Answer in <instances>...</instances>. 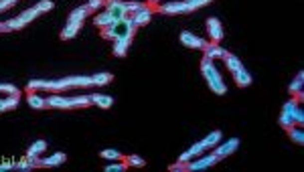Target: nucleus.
Instances as JSON below:
<instances>
[{"label": "nucleus", "mask_w": 304, "mask_h": 172, "mask_svg": "<svg viewBox=\"0 0 304 172\" xmlns=\"http://www.w3.org/2000/svg\"><path fill=\"white\" fill-rule=\"evenodd\" d=\"M65 160H67V154L55 152V154H51L47 158H39V166H43V168H55V166L65 164Z\"/></svg>", "instance_id": "4468645a"}, {"label": "nucleus", "mask_w": 304, "mask_h": 172, "mask_svg": "<svg viewBox=\"0 0 304 172\" xmlns=\"http://www.w3.org/2000/svg\"><path fill=\"white\" fill-rule=\"evenodd\" d=\"M106 4H108V10L114 14L116 20H122V18L128 16V10H126V2H124V0H106Z\"/></svg>", "instance_id": "ddd939ff"}, {"label": "nucleus", "mask_w": 304, "mask_h": 172, "mask_svg": "<svg viewBox=\"0 0 304 172\" xmlns=\"http://www.w3.org/2000/svg\"><path fill=\"white\" fill-rule=\"evenodd\" d=\"M45 150H47V142H45V140H37V142H33V144H30V148H28L26 156H30V158H37V156H41Z\"/></svg>", "instance_id": "4be33fe9"}, {"label": "nucleus", "mask_w": 304, "mask_h": 172, "mask_svg": "<svg viewBox=\"0 0 304 172\" xmlns=\"http://www.w3.org/2000/svg\"><path fill=\"white\" fill-rule=\"evenodd\" d=\"M26 101H28L30 107H35V109H43V107H47V99L41 97V95H37V93H30V95L26 97Z\"/></svg>", "instance_id": "b1692460"}, {"label": "nucleus", "mask_w": 304, "mask_h": 172, "mask_svg": "<svg viewBox=\"0 0 304 172\" xmlns=\"http://www.w3.org/2000/svg\"><path fill=\"white\" fill-rule=\"evenodd\" d=\"M296 109H298V99H288L282 105V113H280V126L282 128H292L296 124Z\"/></svg>", "instance_id": "6e6552de"}, {"label": "nucleus", "mask_w": 304, "mask_h": 172, "mask_svg": "<svg viewBox=\"0 0 304 172\" xmlns=\"http://www.w3.org/2000/svg\"><path fill=\"white\" fill-rule=\"evenodd\" d=\"M296 124H298V126H300V124H304V111H302L300 107L296 109Z\"/></svg>", "instance_id": "4c0bfd02"}, {"label": "nucleus", "mask_w": 304, "mask_h": 172, "mask_svg": "<svg viewBox=\"0 0 304 172\" xmlns=\"http://www.w3.org/2000/svg\"><path fill=\"white\" fill-rule=\"evenodd\" d=\"M213 0H174V2H166L160 6V12L164 14H189V12H195L207 4H211Z\"/></svg>", "instance_id": "20e7f679"}, {"label": "nucleus", "mask_w": 304, "mask_h": 172, "mask_svg": "<svg viewBox=\"0 0 304 172\" xmlns=\"http://www.w3.org/2000/svg\"><path fill=\"white\" fill-rule=\"evenodd\" d=\"M110 81H112V73H106V71L96 73V75H91V83L98 85V87H102V85H108Z\"/></svg>", "instance_id": "393cba45"}, {"label": "nucleus", "mask_w": 304, "mask_h": 172, "mask_svg": "<svg viewBox=\"0 0 304 172\" xmlns=\"http://www.w3.org/2000/svg\"><path fill=\"white\" fill-rule=\"evenodd\" d=\"M10 28H8V24L6 22H0V33H8Z\"/></svg>", "instance_id": "58836bf2"}, {"label": "nucleus", "mask_w": 304, "mask_h": 172, "mask_svg": "<svg viewBox=\"0 0 304 172\" xmlns=\"http://www.w3.org/2000/svg\"><path fill=\"white\" fill-rule=\"evenodd\" d=\"M81 26H83V20H67V24H65V28L61 31V39L63 41H69V39H73L79 31H81Z\"/></svg>", "instance_id": "dca6fc26"}, {"label": "nucleus", "mask_w": 304, "mask_h": 172, "mask_svg": "<svg viewBox=\"0 0 304 172\" xmlns=\"http://www.w3.org/2000/svg\"><path fill=\"white\" fill-rule=\"evenodd\" d=\"M91 75H69L61 79H30L26 87L33 89H47V91H65L71 87H91Z\"/></svg>", "instance_id": "f257e3e1"}, {"label": "nucleus", "mask_w": 304, "mask_h": 172, "mask_svg": "<svg viewBox=\"0 0 304 172\" xmlns=\"http://www.w3.org/2000/svg\"><path fill=\"white\" fill-rule=\"evenodd\" d=\"M130 45H132V37H120V39H114V55L116 57H126V53L130 51Z\"/></svg>", "instance_id": "2eb2a0df"}, {"label": "nucleus", "mask_w": 304, "mask_h": 172, "mask_svg": "<svg viewBox=\"0 0 304 172\" xmlns=\"http://www.w3.org/2000/svg\"><path fill=\"white\" fill-rule=\"evenodd\" d=\"M180 43L185 47H189V49H205V45H207L205 39H201V37H197V35H193L189 31L180 33Z\"/></svg>", "instance_id": "f8f14e48"}, {"label": "nucleus", "mask_w": 304, "mask_h": 172, "mask_svg": "<svg viewBox=\"0 0 304 172\" xmlns=\"http://www.w3.org/2000/svg\"><path fill=\"white\" fill-rule=\"evenodd\" d=\"M18 97L20 95H6L4 99H0V111H6V109H12L18 105Z\"/></svg>", "instance_id": "a878e982"}, {"label": "nucleus", "mask_w": 304, "mask_h": 172, "mask_svg": "<svg viewBox=\"0 0 304 172\" xmlns=\"http://www.w3.org/2000/svg\"><path fill=\"white\" fill-rule=\"evenodd\" d=\"M201 73L209 85V89L215 93V95H225L227 93V83L223 81L219 69L215 67V63H213V59H207V57H203L201 61Z\"/></svg>", "instance_id": "f03ea898"}, {"label": "nucleus", "mask_w": 304, "mask_h": 172, "mask_svg": "<svg viewBox=\"0 0 304 172\" xmlns=\"http://www.w3.org/2000/svg\"><path fill=\"white\" fill-rule=\"evenodd\" d=\"M239 148V138H229V140H221L219 144L213 148V152H215L219 158H227V156H231L235 150Z\"/></svg>", "instance_id": "1a4fd4ad"}, {"label": "nucleus", "mask_w": 304, "mask_h": 172, "mask_svg": "<svg viewBox=\"0 0 304 172\" xmlns=\"http://www.w3.org/2000/svg\"><path fill=\"white\" fill-rule=\"evenodd\" d=\"M203 140H205V142H207V144H209V146H211V148H215V146H217V144H219V142H221V140H223V134H221V132H219V130H215V132H211V134H207V136H205V138H203Z\"/></svg>", "instance_id": "bb28decb"}, {"label": "nucleus", "mask_w": 304, "mask_h": 172, "mask_svg": "<svg viewBox=\"0 0 304 172\" xmlns=\"http://www.w3.org/2000/svg\"><path fill=\"white\" fill-rule=\"evenodd\" d=\"M37 8H39L41 12L53 10V8H55V2H51V0H41V2H37Z\"/></svg>", "instance_id": "473e14b6"}, {"label": "nucleus", "mask_w": 304, "mask_h": 172, "mask_svg": "<svg viewBox=\"0 0 304 172\" xmlns=\"http://www.w3.org/2000/svg\"><path fill=\"white\" fill-rule=\"evenodd\" d=\"M94 22L98 24V26H108V24H112V22H116V18H114V14L110 12V10H104V12H100L96 18H94Z\"/></svg>", "instance_id": "5701e85b"}, {"label": "nucleus", "mask_w": 304, "mask_h": 172, "mask_svg": "<svg viewBox=\"0 0 304 172\" xmlns=\"http://www.w3.org/2000/svg\"><path fill=\"white\" fill-rule=\"evenodd\" d=\"M219 160H221V158H219L215 152H211V154H205V156H201V158H193V160L182 162V164H185V170H189V172H199V170H207V168H211V166H215Z\"/></svg>", "instance_id": "423d86ee"}, {"label": "nucleus", "mask_w": 304, "mask_h": 172, "mask_svg": "<svg viewBox=\"0 0 304 172\" xmlns=\"http://www.w3.org/2000/svg\"><path fill=\"white\" fill-rule=\"evenodd\" d=\"M39 14H41V10H39L37 6H33V8H26V10H22L18 16H14V18L6 20V24H8L10 31H20L22 26H26L28 22H33V20H35Z\"/></svg>", "instance_id": "0eeeda50"}, {"label": "nucleus", "mask_w": 304, "mask_h": 172, "mask_svg": "<svg viewBox=\"0 0 304 172\" xmlns=\"http://www.w3.org/2000/svg\"><path fill=\"white\" fill-rule=\"evenodd\" d=\"M207 33L211 37V43H219L223 39V24L219 18L215 16H209L207 18Z\"/></svg>", "instance_id": "9b49d317"}, {"label": "nucleus", "mask_w": 304, "mask_h": 172, "mask_svg": "<svg viewBox=\"0 0 304 172\" xmlns=\"http://www.w3.org/2000/svg\"><path fill=\"white\" fill-rule=\"evenodd\" d=\"M49 107L57 109H71V107H85L91 103L89 95H73V97H63V95H49L45 97Z\"/></svg>", "instance_id": "39448f33"}, {"label": "nucleus", "mask_w": 304, "mask_h": 172, "mask_svg": "<svg viewBox=\"0 0 304 172\" xmlns=\"http://www.w3.org/2000/svg\"><path fill=\"white\" fill-rule=\"evenodd\" d=\"M89 97H91V103H96L98 107H104V109H108V107L114 105V97L112 95H106V93H91Z\"/></svg>", "instance_id": "6ab92c4d"}, {"label": "nucleus", "mask_w": 304, "mask_h": 172, "mask_svg": "<svg viewBox=\"0 0 304 172\" xmlns=\"http://www.w3.org/2000/svg\"><path fill=\"white\" fill-rule=\"evenodd\" d=\"M211 146L207 144L205 140H201V142H197V144H193L187 152H182L180 156H178V162H189V160H193V158H197V156H201V154H205L207 150H209Z\"/></svg>", "instance_id": "9d476101"}, {"label": "nucleus", "mask_w": 304, "mask_h": 172, "mask_svg": "<svg viewBox=\"0 0 304 172\" xmlns=\"http://www.w3.org/2000/svg\"><path fill=\"white\" fill-rule=\"evenodd\" d=\"M106 4V0H89L87 2V6L91 8V10H98V8H102Z\"/></svg>", "instance_id": "c9c22d12"}, {"label": "nucleus", "mask_w": 304, "mask_h": 172, "mask_svg": "<svg viewBox=\"0 0 304 172\" xmlns=\"http://www.w3.org/2000/svg\"><path fill=\"white\" fill-rule=\"evenodd\" d=\"M223 61H225V65H227L229 73L233 75V79H235V83L239 85V87H250V85L254 83V77H252V73H250L246 67H243V63L237 59L235 55H231V53H225Z\"/></svg>", "instance_id": "7ed1b4c3"}, {"label": "nucleus", "mask_w": 304, "mask_h": 172, "mask_svg": "<svg viewBox=\"0 0 304 172\" xmlns=\"http://www.w3.org/2000/svg\"><path fill=\"white\" fill-rule=\"evenodd\" d=\"M128 168V164H108L106 172H124Z\"/></svg>", "instance_id": "72a5a7b5"}, {"label": "nucleus", "mask_w": 304, "mask_h": 172, "mask_svg": "<svg viewBox=\"0 0 304 172\" xmlns=\"http://www.w3.org/2000/svg\"><path fill=\"white\" fill-rule=\"evenodd\" d=\"M288 136H290V140L292 142H296V144H302L304 142V132L300 130V128H288Z\"/></svg>", "instance_id": "cd10ccee"}, {"label": "nucleus", "mask_w": 304, "mask_h": 172, "mask_svg": "<svg viewBox=\"0 0 304 172\" xmlns=\"http://www.w3.org/2000/svg\"><path fill=\"white\" fill-rule=\"evenodd\" d=\"M302 79H304V73L298 71V75L294 77V81L288 85V91H290L292 95H298V99L302 97Z\"/></svg>", "instance_id": "412c9836"}, {"label": "nucleus", "mask_w": 304, "mask_h": 172, "mask_svg": "<svg viewBox=\"0 0 304 172\" xmlns=\"http://www.w3.org/2000/svg\"><path fill=\"white\" fill-rule=\"evenodd\" d=\"M144 6H146L144 2H126V10H128V14H134V12L142 10Z\"/></svg>", "instance_id": "2f4dec72"}, {"label": "nucleus", "mask_w": 304, "mask_h": 172, "mask_svg": "<svg viewBox=\"0 0 304 172\" xmlns=\"http://www.w3.org/2000/svg\"><path fill=\"white\" fill-rule=\"evenodd\" d=\"M126 162H128V166H136V168L146 166V160H144V158H140V156H136V154H130V156L126 158Z\"/></svg>", "instance_id": "7c9ffc66"}, {"label": "nucleus", "mask_w": 304, "mask_h": 172, "mask_svg": "<svg viewBox=\"0 0 304 172\" xmlns=\"http://www.w3.org/2000/svg\"><path fill=\"white\" fill-rule=\"evenodd\" d=\"M152 14H154V10H152V8L146 4L142 10H138V12L130 14V16H132V20H134V24H136V26H142V24H148V22L152 20Z\"/></svg>", "instance_id": "f3484780"}, {"label": "nucleus", "mask_w": 304, "mask_h": 172, "mask_svg": "<svg viewBox=\"0 0 304 172\" xmlns=\"http://www.w3.org/2000/svg\"><path fill=\"white\" fill-rule=\"evenodd\" d=\"M205 57H207V59H213V61H215V59H223V57H225V49L223 47H219L217 43H207L205 45Z\"/></svg>", "instance_id": "a211bd4d"}, {"label": "nucleus", "mask_w": 304, "mask_h": 172, "mask_svg": "<svg viewBox=\"0 0 304 172\" xmlns=\"http://www.w3.org/2000/svg\"><path fill=\"white\" fill-rule=\"evenodd\" d=\"M150 2H160V0H150Z\"/></svg>", "instance_id": "ea45409f"}, {"label": "nucleus", "mask_w": 304, "mask_h": 172, "mask_svg": "<svg viewBox=\"0 0 304 172\" xmlns=\"http://www.w3.org/2000/svg\"><path fill=\"white\" fill-rule=\"evenodd\" d=\"M16 168V164L14 162H2L0 164V172H6V170H14Z\"/></svg>", "instance_id": "e433bc0d"}, {"label": "nucleus", "mask_w": 304, "mask_h": 172, "mask_svg": "<svg viewBox=\"0 0 304 172\" xmlns=\"http://www.w3.org/2000/svg\"><path fill=\"white\" fill-rule=\"evenodd\" d=\"M16 2H18V0H0V12H4V10H8V8H12Z\"/></svg>", "instance_id": "f704fd0d"}, {"label": "nucleus", "mask_w": 304, "mask_h": 172, "mask_svg": "<svg viewBox=\"0 0 304 172\" xmlns=\"http://www.w3.org/2000/svg\"><path fill=\"white\" fill-rule=\"evenodd\" d=\"M102 158L104 160H122V152L120 150H114V148H108L102 152Z\"/></svg>", "instance_id": "c756f323"}, {"label": "nucleus", "mask_w": 304, "mask_h": 172, "mask_svg": "<svg viewBox=\"0 0 304 172\" xmlns=\"http://www.w3.org/2000/svg\"><path fill=\"white\" fill-rule=\"evenodd\" d=\"M91 12H94V10H91L87 4H83V6H77V8H73L71 12H69V20H85Z\"/></svg>", "instance_id": "aec40b11"}, {"label": "nucleus", "mask_w": 304, "mask_h": 172, "mask_svg": "<svg viewBox=\"0 0 304 172\" xmlns=\"http://www.w3.org/2000/svg\"><path fill=\"white\" fill-rule=\"evenodd\" d=\"M0 93H8V95H20V89L16 85L10 83H0Z\"/></svg>", "instance_id": "c85d7f7f"}]
</instances>
